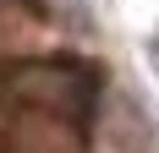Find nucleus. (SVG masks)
Wrapping results in <instances>:
<instances>
[{"label": "nucleus", "instance_id": "1", "mask_svg": "<svg viewBox=\"0 0 159 153\" xmlns=\"http://www.w3.org/2000/svg\"><path fill=\"white\" fill-rule=\"evenodd\" d=\"M154 60H159V44H154Z\"/></svg>", "mask_w": 159, "mask_h": 153}]
</instances>
